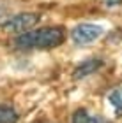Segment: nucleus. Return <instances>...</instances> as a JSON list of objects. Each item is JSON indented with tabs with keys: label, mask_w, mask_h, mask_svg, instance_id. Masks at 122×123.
Wrapping results in <instances>:
<instances>
[{
	"label": "nucleus",
	"mask_w": 122,
	"mask_h": 123,
	"mask_svg": "<svg viewBox=\"0 0 122 123\" xmlns=\"http://www.w3.org/2000/svg\"><path fill=\"white\" fill-rule=\"evenodd\" d=\"M110 102L113 104L115 111H117V114H122V88L119 90H113L110 93Z\"/></svg>",
	"instance_id": "0eeeda50"
},
{
	"label": "nucleus",
	"mask_w": 122,
	"mask_h": 123,
	"mask_svg": "<svg viewBox=\"0 0 122 123\" xmlns=\"http://www.w3.org/2000/svg\"><path fill=\"white\" fill-rule=\"evenodd\" d=\"M65 32L62 26H48V28L27 30L14 39L16 48L20 49H51L64 42Z\"/></svg>",
	"instance_id": "f257e3e1"
},
{
	"label": "nucleus",
	"mask_w": 122,
	"mask_h": 123,
	"mask_svg": "<svg viewBox=\"0 0 122 123\" xmlns=\"http://www.w3.org/2000/svg\"><path fill=\"white\" fill-rule=\"evenodd\" d=\"M71 123H108L104 118L96 114H90L85 109H78L73 113V118H71Z\"/></svg>",
	"instance_id": "39448f33"
},
{
	"label": "nucleus",
	"mask_w": 122,
	"mask_h": 123,
	"mask_svg": "<svg viewBox=\"0 0 122 123\" xmlns=\"http://www.w3.org/2000/svg\"><path fill=\"white\" fill-rule=\"evenodd\" d=\"M104 5H108V7H115V5L122 4V0H103Z\"/></svg>",
	"instance_id": "6e6552de"
},
{
	"label": "nucleus",
	"mask_w": 122,
	"mask_h": 123,
	"mask_svg": "<svg viewBox=\"0 0 122 123\" xmlns=\"http://www.w3.org/2000/svg\"><path fill=\"white\" fill-rule=\"evenodd\" d=\"M41 16L36 12H21L18 16H13L7 21L2 23V28L5 32H13V33H23L27 30H30L32 26H36L39 23Z\"/></svg>",
	"instance_id": "7ed1b4c3"
},
{
	"label": "nucleus",
	"mask_w": 122,
	"mask_h": 123,
	"mask_svg": "<svg viewBox=\"0 0 122 123\" xmlns=\"http://www.w3.org/2000/svg\"><path fill=\"white\" fill-rule=\"evenodd\" d=\"M104 33V28L101 25H94V23H80L71 30V37L73 42L78 46H87L92 44L96 39H99Z\"/></svg>",
	"instance_id": "f03ea898"
},
{
	"label": "nucleus",
	"mask_w": 122,
	"mask_h": 123,
	"mask_svg": "<svg viewBox=\"0 0 122 123\" xmlns=\"http://www.w3.org/2000/svg\"><path fill=\"white\" fill-rule=\"evenodd\" d=\"M103 65H104V62L101 58H88V60H85L83 63H80L74 69V79H81V77H85V76L94 74V72L99 70Z\"/></svg>",
	"instance_id": "20e7f679"
},
{
	"label": "nucleus",
	"mask_w": 122,
	"mask_h": 123,
	"mask_svg": "<svg viewBox=\"0 0 122 123\" xmlns=\"http://www.w3.org/2000/svg\"><path fill=\"white\" fill-rule=\"evenodd\" d=\"M18 121V113L11 105L0 104V123H16Z\"/></svg>",
	"instance_id": "423d86ee"
}]
</instances>
